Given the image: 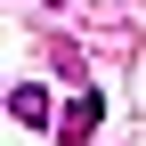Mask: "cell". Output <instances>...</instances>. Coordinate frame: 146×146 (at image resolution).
Listing matches in <instances>:
<instances>
[{
	"label": "cell",
	"instance_id": "cell-1",
	"mask_svg": "<svg viewBox=\"0 0 146 146\" xmlns=\"http://www.w3.org/2000/svg\"><path fill=\"white\" fill-rule=\"evenodd\" d=\"M98 122H106V89H73V98L57 106V146H89V138H98Z\"/></svg>",
	"mask_w": 146,
	"mask_h": 146
},
{
	"label": "cell",
	"instance_id": "cell-2",
	"mask_svg": "<svg viewBox=\"0 0 146 146\" xmlns=\"http://www.w3.org/2000/svg\"><path fill=\"white\" fill-rule=\"evenodd\" d=\"M8 114L25 122V130H57V106H49L41 81H16V89H8Z\"/></svg>",
	"mask_w": 146,
	"mask_h": 146
}]
</instances>
